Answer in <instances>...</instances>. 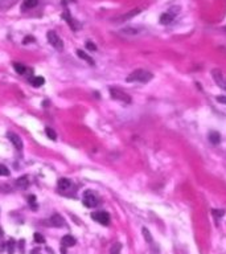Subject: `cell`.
<instances>
[{
    "label": "cell",
    "instance_id": "3",
    "mask_svg": "<svg viewBox=\"0 0 226 254\" xmlns=\"http://www.w3.org/2000/svg\"><path fill=\"white\" fill-rule=\"evenodd\" d=\"M46 37H48V41H49V44L54 48V49H57V50H62L63 49V41H62L61 37H59V36L54 31H49V32H48Z\"/></svg>",
    "mask_w": 226,
    "mask_h": 254
},
{
    "label": "cell",
    "instance_id": "22",
    "mask_svg": "<svg viewBox=\"0 0 226 254\" xmlns=\"http://www.w3.org/2000/svg\"><path fill=\"white\" fill-rule=\"evenodd\" d=\"M0 176H9V169L4 164H0Z\"/></svg>",
    "mask_w": 226,
    "mask_h": 254
},
{
    "label": "cell",
    "instance_id": "4",
    "mask_svg": "<svg viewBox=\"0 0 226 254\" xmlns=\"http://www.w3.org/2000/svg\"><path fill=\"white\" fill-rule=\"evenodd\" d=\"M82 202L86 208H94V206L98 205V197L91 191H85L83 197H82Z\"/></svg>",
    "mask_w": 226,
    "mask_h": 254
},
{
    "label": "cell",
    "instance_id": "2",
    "mask_svg": "<svg viewBox=\"0 0 226 254\" xmlns=\"http://www.w3.org/2000/svg\"><path fill=\"white\" fill-rule=\"evenodd\" d=\"M110 95L113 99H117V101H120L123 103H131L130 95L120 89H117V87H110Z\"/></svg>",
    "mask_w": 226,
    "mask_h": 254
},
{
    "label": "cell",
    "instance_id": "26",
    "mask_svg": "<svg viewBox=\"0 0 226 254\" xmlns=\"http://www.w3.org/2000/svg\"><path fill=\"white\" fill-rule=\"evenodd\" d=\"M143 234H144V237H145V240L148 241V242H152V238H151V234H149V232H148V229L147 228H143Z\"/></svg>",
    "mask_w": 226,
    "mask_h": 254
},
{
    "label": "cell",
    "instance_id": "29",
    "mask_svg": "<svg viewBox=\"0 0 226 254\" xmlns=\"http://www.w3.org/2000/svg\"><path fill=\"white\" fill-rule=\"evenodd\" d=\"M29 41H34V38L30 37V36H28V37L24 38V44H29Z\"/></svg>",
    "mask_w": 226,
    "mask_h": 254
},
{
    "label": "cell",
    "instance_id": "11",
    "mask_svg": "<svg viewBox=\"0 0 226 254\" xmlns=\"http://www.w3.org/2000/svg\"><path fill=\"white\" fill-rule=\"evenodd\" d=\"M61 244L65 246V248H70V246H74L75 245V238L73 236H70V234H66V236L62 237Z\"/></svg>",
    "mask_w": 226,
    "mask_h": 254
},
{
    "label": "cell",
    "instance_id": "30",
    "mask_svg": "<svg viewBox=\"0 0 226 254\" xmlns=\"http://www.w3.org/2000/svg\"><path fill=\"white\" fill-rule=\"evenodd\" d=\"M61 253H62V254H66V249H65V246H63V248H61Z\"/></svg>",
    "mask_w": 226,
    "mask_h": 254
},
{
    "label": "cell",
    "instance_id": "9",
    "mask_svg": "<svg viewBox=\"0 0 226 254\" xmlns=\"http://www.w3.org/2000/svg\"><path fill=\"white\" fill-rule=\"evenodd\" d=\"M50 224L56 226V228H62L63 225H65V220H63L62 216H59V214H53V216L50 217Z\"/></svg>",
    "mask_w": 226,
    "mask_h": 254
},
{
    "label": "cell",
    "instance_id": "21",
    "mask_svg": "<svg viewBox=\"0 0 226 254\" xmlns=\"http://www.w3.org/2000/svg\"><path fill=\"white\" fill-rule=\"evenodd\" d=\"M28 202H29V205L34 210L37 209V204H36V196H34V194H30V196H28Z\"/></svg>",
    "mask_w": 226,
    "mask_h": 254
},
{
    "label": "cell",
    "instance_id": "12",
    "mask_svg": "<svg viewBox=\"0 0 226 254\" xmlns=\"http://www.w3.org/2000/svg\"><path fill=\"white\" fill-rule=\"evenodd\" d=\"M209 140H210V143H213V144H218V143L221 142L220 132H217V131H210L209 132Z\"/></svg>",
    "mask_w": 226,
    "mask_h": 254
},
{
    "label": "cell",
    "instance_id": "19",
    "mask_svg": "<svg viewBox=\"0 0 226 254\" xmlns=\"http://www.w3.org/2000/svg\"><path fill=\"white\" fill-rule=\"evenodd\" d=\"M45 134H46V136L52 139V140H56L57 139V134H56V131L53 129H50V127H46L45 129Z\"/></svg>",
    "mask_w": 226,
    "mask_h": 254
},
{
    "label": "cell",
    "instance_id": "28",
    "mask_svg": "<svg viewBox=\"0 0 226 254\" xmlns=\"http://www.w3.org/2000/svg\"><path fill=\"white\" fill-rule=\"evenodd\" d=\"M217 102L226 105V95H220V97H217Z\"/></svg>",
    "mask_w": 226,
    "mask_h": 254
},
{
    "label": "cell",
    "instance_id": "14",
    "mask_svg": "<svg viewBox=\"0 0 226 254\" xmlns=\"http://www.w3.org/2000/svg\"><path fill=\"white\" fill-rule=\"evenodd\" d=\"M173 21V15L170 13V12H167V13H164V15H161V17H160V23L161 24H170Z\"/></svg>",
    "mask_w": 226,
    "mask_h": 254
},
{
    "label": "cell",
    "instance_id": "5",
    "mask_svg": "<svg viewBox=\"0 0 226 254\" xmlns=\"http://www.w3.org/2000/svg\"><path fill=\"white\" fill-rule=\"evenodd\" d=\"M91 218L99 222L101 225H110V214L105 212V210H98V212H93L91 213Z\"/></svg>",
    "mask_w": 226,
    "mask_h": 254
},
{
    "label": "cell",
    "instance_id": "24",
    "mask_svg": "<svg viewBox=\"0 0 226 254\" xmlns=\"http://www.w3.org/2000/svg\"><path fill=\"white\" fill-rule=\"evenodd\" d=\"M7 249H8V253H9V254H13V253H15V241H13V240L8 241Z\"/></svg>",
    "mask_w": 226,
    "mask_h": 254
},
{
    "label": "cell",
    "instance_id": "8",
    "mask_svg": "<svg viewBox=\"0 0 226 254\" xmlns=\"http://www.w3.org/2000/svg\"><path fill=\"white\" fill-rule=\"evenodd\" d=\"M7 136H8V139H9V142L15 146V148H16V150H21V148H23V140H21V138H20L17 134H15V132H8V134H7Z\"/></svg>",
    "mask_w": 226,
    "mask_h": 254
},
{
    "label": "cell",
    "instance_id": "20",
    "mask_svg": "<svg viewBox=\"0 0 226 254\" xmlns=\"http://www.w3.org/2000/svg\"><path fill=\"white\" fill-rule=\"evenodd\" d=\"M120 250H122V244L117 242V244H114L113 246H111L110 254H120Z\"/></svg>",
    "mask_w": 226,
    "mask_h": 254
},
{
    "label": "cell",
    "instance_id": "25",
    "mask_svg": "<svg viewBox=\"0 0 226 254\" xmlns=\"http://www.w3.org/2000/svg\"><path fill=\"white\" fill-rule=\"evenodd\" d=\"M86 49L90 50V52H95V50H97V45H95L94 42H91V41H87L86 42Z\"/></svg>",
    "mask_w": 226,
    "mask_h": 254
},
{
    "label": "cell",
    "instance_id": "10",
    "mask_svg": "<svg viewBox=\"0 0 226 254\" xmlns=\"http://www.w3.org/2000/svg\"><path fill=\"white\" fill-rule=\"evenodd\" d=\"M38 4V0H23L21 3V11L25 12L27 9H32Z\"/></svg>",
    "mask_w": 226,
    "mask_h": 254
},
{
    "label": "cell",
    "instance_id": "16",
    "mask_svg": "<svg viewBox=\"0 0 226 254\" xmlns=\"http://www.w3.org/2000/svg\"><path fill=\"white\" fill-rule=\"evenodd\" d=\"M30 83L34 87H40L45 83V78L44 77H33V78H30Z\"/></svg>",
    "mask_w": 226,
    "mask_h": 254
},
{
    "label": "cell",
    "instance_id": "7",
    "mask_svg": "<svg viewBox=\"0 0 226 254\" xmlns=\"http://www.w3.org/2000/svg\"><path fill=\"white\" fill-rule=\"evenodd\" d=\"M62 19H63V20H66V23L69 24V27H70L73 31H77V29H79V28H81V25H79V24L70 16L69 9H66V11L62 13Z\"/></svg>",
    "mask_w": 226,
    "mask_h": 254
},
{
    "label": "cell",
    "instance_id": "23",
    "mask_svg": "<svg viewBox=\"0 0 226 254\" xmlns=\"http://www.w3.org/2000/svg\"><path fill=\"white\" fill-rule=\"evenodd\" d=\"M34 241L37 242V244H44V242H45V237L42 236L41 233H34Z\"/></svg>",
    "mask_w": 226,
    "mask_h": 254
},
{
    "label": "cell",
    "instance_id": "15",
    "mask_svg": "<svg viewBox=\"0 0 226 254\" xmlns=\"http://www.w3.org/2000/svg\"><path fill=\"white\" fill-rule=\"evenodd\" d=\"M77 56H78L79 58H82V60H85V61H87V62L90 64V65H94V60L91 58L90 56H87V54H86V53H85V52H83V50L78 49V50H77Z\"/></svg>",
    "mask_w": 226,
    "mask_h": 254
},
{
    "label": "cell",
    "instance_id": "6",
    "mask_svg": "<svg viewBox=\"0 0 226 254\" xmlns=\"http://www.w3.org/2000/svg\"><path fill=\"white\" fill-rule=\"evenodd\" d=\"M212 77L214 79V82L217 83L221 89L226 90V75L222 73V70L220 69H213L212 70Z\"/></svg>",
    "mask_w": 226,
    "mask_h": 254
},
{
    "label": "cell",
    "instance_id": "27",
    "mask_svg": "<svg viewBox=\"0 0 226 254\" xmlns=\"http://www.w3.org/2000/svg\"><path fill=\"white\" fill-rule=\"evenodd\" d=\"M213 214L216 217H222L225 214V210H222V209H214L213 210Z\"/></svg>",
    "mask_w": 226,
    "mask_h": 254
},
{
    "label": "cell",
    "instance_id": "1",
    "mask_svg": "<svg viewBox=\"0 0 226 254\" xmlns=\"http://www.w3.org/2000/svg\"><path fill=\"white\" fill-rule=\"evenodd\" d=\"M153 78V74L151 73L148 70H144V69H138V70H134L128 77L126 78L127 82H140V83H147L149 82L151 79Z\"/></svg>",
    "mask_w": 226,
    "mask_h": 254
},
{
    "label": "cell",
    "instance_id": "13",
    "mask_svg": "<svg viewBox=\"0 0 226 254\" xmlns=\"http://www.w3.org/2000/svg\"><path fill=\"white\" fill-rule=\"evenodd\" d=\"M57 185H58L59 189L65 191V189H67L70 187V180H69V179H66V177H61V179H58Z\"/></svg>",
    "mask_w": 226,
    "mask_h": 254
},
{
    "label": "cell",
    "instance_id": "18",
    "mask_svg": "<svg viewBox=\"0 0 226 254\" xmlns=\"http://www.w3.org/2000/svg\"><path fill=\"white\" fill-rule=\"evenodd\" d=\"M13 67H15V70L17 71L19 74H25V71H27L25 65H23V64H20V62H15Z\"/></svg>",
    "mask_w": 226,
    "mask_h": 254
},
{
    "label": "cell",
    "instance_id": "17",
    "mask_svg": "<svg viewBox=\"0 0 226 254\" xmlns=\"http://www.w3.org/2000/svg\"><path fill=\"white\" fill-rule=\"evenodd\" d=\"M16 184H17V187H20V188H27V187L29 185V180H28L27 176H23L16 180Z\"/></svg>",
    "mask_w": 226,
    "mask_h": 254
}]
</instances>
